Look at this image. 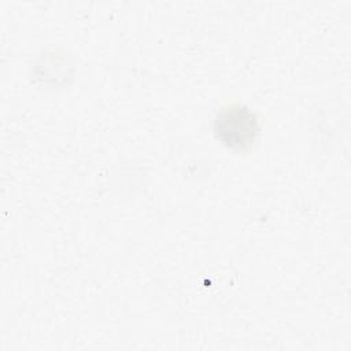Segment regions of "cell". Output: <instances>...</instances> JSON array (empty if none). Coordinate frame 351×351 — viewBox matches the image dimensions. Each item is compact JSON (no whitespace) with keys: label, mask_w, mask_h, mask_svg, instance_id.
Here are the masks:
<instances>
[{"label":"cell","mask_w":351,"mask_h":351,"mask_svg":"<svg viewBox=\"0 0 351 351\" xmlns=\"http://www.w3.org/2000/svg\"><path fill=\"white\" fill-rule=\"evenodd\" d=\"M215 137L232 149L251 148L261 133L256 115L244 104L229 103L217 112L214 119Z\"/></svg>","instance_id":"1"}]
</instances>
